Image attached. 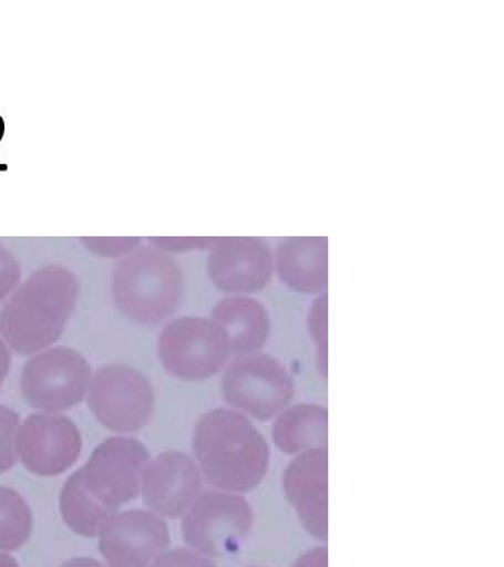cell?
<instances>
[{
	"instance_id": "obj_1",
	"label": "cell",
	"mask_w": 504,
	"mask_h": 567,
	"mask_svg": "<svg viewBox=\"0 0 504 567\" xmlns=\"http://www.w3.org/2000/svg\"><path fill=\"white\" fill-rule=\"evenodd\" d=\"M81 284L68 266L34 270L0 309V337L20 357L56 343L76 309Z\"/></svg>"
},
{
	"instance_id": "obj_2",
	"label": "cell",
	"mask_w": 504,
	"mask_h": 567,
	"mask_svg": "<svg viewBox=\"0 0 504 567\" xmlns=\"http://www.w3.org/2000/svg\"><path fill=\"white\" fill-rule=\"evenodd\" d=\"M193 452L202 477L216 491L246 494L267 476L271 450L249 416L228 408L207 411L196 423Z\"/></svg>"
},
{
	"instance_id": "obj_3",
	"label": "cell",
	"mask_w": 504,
	"mask_h": 567,
	"mask_svg": "<svg viewBox=\"0 0 504 567\" xmlns=\"http://www.w3.org/2000/svg\"><path fill=\"white\" fill-rule=\"evenodd\" d=\"M114 306L141 326H157L176 312L183 297L178 261L145 244L116 261L112 277Z\"/></svg>"
},
{
	"instance_id": "obj_4",
	"label": "cell",
	"mask_w": 504,
	"mask_h": 567,
	"mask_svg": "<svg viewBox=\"0 0 504 567\" xmlns=\"http://www.w3.org/2000/svg\"><path fill=\"white\" fill-rule=\"evenodd\" d=\"M249 501L232 492L209 491L197 496L183 514L181 530L185 544L209 558L236 553L254 527Z\"/></svg>"
},
{
	"instance_id": "obj_5",
	"label": "cell",
	"mask_w": 504,
	"mask_h": 567,
	"mask_svg": "<svg viewBox=\"0 0 504 567\" xmlns=\"http://www.w3.org/2000/svg\"><path fill=\"white\" fill-rule=\"evenodd\" d=\"M165 370L183 381H205L227 365L232 349L223 328L200 317H183L167 323L157 343Z\"/></svg>"
},
{
	"instance_id": "obj_6",
	"label": "cell",
	"mask_w": 504,
	"mask_h": 567,
	"mask_svg": "<svg viewBox=\"0 0 504 567\" xmlns=\"http://www.w3.org/2000/svg\"><path fill=\"white\" fill-rule=\"evenodd\" d=\"M223 394L236 411L267 421L289 405L295 396V381L271 354H246L229 363L223 379Z\"/></svg>"
},
{
	"instance_id": "obj_7",
	"label": "cell",
	"mask_w": 504,
	"mask_h": 567,
	"mask_svg": "<svg viewBox=\"0 0 504 567\" xmlns=\"http://www.w3.org/2000/svg\"><path fill=\"white\" fill-rule=\"evenodd\" d=\"M88 392L92 414L112 432H140L152 420L156 394L147 377L135 368L121 363L100 368Z\"/></svg>"
},
{
	"instance_id": "obj_8",
	"label": "cell",
	"mask_w": 504,
	"mask_h": 567,
	"mask_svg": "<svg viewBox=\"0 0 504 567\" xmlns=\"http://www.w3.org/2000/svg\"><path fill=\"white\" fill-rule=\"evenodd\" d=\"M91 380L90 362L78 350L52 348L25 363L20 389L30 406L52 414L78 406L85 399Z\"/></svg>"
},
{
	"instance_id": "obj_9",
	"label": "cell",
	"mask_w": 504,
	"mask_h": 567,
	"mask_svg": "<svg viewBox=\"0 0 504 567\" xmlns=\"http://www.w3.org/2000/svg\"><path fill=\"white\" fill-rule=\"evenodd\" d=\"M147 447L134 437H110L92 452L82 478L88 492L101 504L117 509L136 499L148 464Z\"/></svg>"
},
{
	"instance_id": "obj_10",
	"label": "cell",
	"mask_w": 504,
	"mask_h": 567,
	"mask_svg": "<svg viewBox=\"0 0 504 567\" xmlns=\"http://www.w3.org/2000/svg\"><path fill=\"white\" fill-rule=\"evenodd\" d=\"M16 451L29 472L59 476L81 455L82 434L69 416L33 414L17 430Z\"/></svg>"
},
{
	"instance_id": "obj_11",
	"label": "cell",
	"mask_w": 504,
	"mask_h": 567,
	"mask_svg": "<svg viewBox=\"0 0 504 567\" xmlns=\"http://www.w3.org/2000/svg\"><path fill=\"white\" fill-rule=\"evenodd\" d=\"M169 545L167 523L144 509L116 514L100 534V551L109 567H152Z\"/></svg>"
},
{
	"instance_id": "obj_12",
	"label": "cell",
	"mask_w": 504,
	"mask_h": 567,
	"mask_svg": "<svg viewBox=\"0 0 504 567\" xmlns=\"http://www.w3.org/2000/svg\"><path fill=\"white\" fill-rule=\"evenodd\" d=\"M207 270L218 290L229 295L258 292L271 282L274 257L264 239L216 238L210 247Z\"/></svg>"
},
{
	"instance_id": "obj_13",
	"label": "cell",
	"mask_w": 504,
	"mask_h": 567,
	"mask_svg": "<svg viewBox=\"0 0 504 567\" xmlns=\"http://www.w3.org/2000/svg\"><path fill=\"white\" fill-rule=\"evenodd\" d=\"M203 477L196 460L185 452H162L148 461L141 478L144 503L163 517H179L202 494Z\"/></svg>"
},
{
	"instance_id": "obj_14",
	"label": "cell",
	"mask_w": 504,
	"mask_h": 567,
	"mask_svg": "<svg viewBox=\"0 0 504 567\" xmlns=\"http://www.w3.org/2000/svg\"><path fill=\"white\" fill-rule=\"evenodd\" d=\"M327 447L296 455L282 476L286 498L298 514L300 523L313 538L326 543L327 522Z\"/></svg>"
},
{
	"instance_id": "obj_15",
	"label": "cell",
	"mask_w": 504,
	"mask_h": 567,
	"mask_svg": "<svg viewBox=\"0 0 504 567\" xmlns=\"http://www.w3.org/2000/svg\"><path fill=\"white\" fill-rule=\"evenodd\" d=\"M212 321L223 328L232 354L237 358L259 353L271 332V321L265 306L246 296L219 300L212 310Z\"/></svg>"
},
{
	"instance_id": "obj_16",
	"label": "cell",
	"mask_w": 504,
	"mask_h": 567,
	"mask_svg": "<svg viewBox=\"0 0 504 567\" xmlns=\"http://www.w3.org/2000/svg\"><path fill=\"white\" fill-rule=\"evenodd\" d=\"M276 268L282 281L298 292L318 295L327 288V239L290 237L276 250Z\"/></svg>"
},
{
	"instance_id": "obj_17",
	"label": "cell",
	"mask_w": 504,
	"mask_h": 567,
	"mask_svg": "<svg viewBox=\"0 0 504 567\" xmlns=\"http://www.w3.org/2000/svg\"><path fill=\"white\" fill-rule=\"evenodd\" d=\"M329 412L318 403H298L282 410L272 425V441L287 455L327 447Z\"/></svg>"
},
{
	"instance_id": "obj_18",
	"label": "cell",
	"mask_w": 504,
	"mask_h": 567,
	"mask_svg": "<svg viewBox=\"0 0 504 567\" xmlns=\"http://www.w3.org/2000/svg\"><path fill=\"white\" fill-rule=\"evenodd\" d=\"M60 508L70 529L86 538L100 535L117 514V509L101 504L88 492L81 468L64 483L60 496Z\"/></svg>"
},
{
	"instance_id": "obj_19",
	"label": "cell",
	"mask_w": 504,
	"mask_h": 567,
	"mask_svg": "<svg viewBox=\"0 0 504 567\" xmlns=\"http://www.w3.org/2000/svg\"><path fill=\"white\" fill-rule=\"evenodd\" d=\"M33 532V514L23 496L0 486V551H16Z\"/></svg>"
},
{
	"instance_id": "obj_20",
	"label": "cell",
	"mask_w": 504,
	"mask_h": 567,
	"mask_svg": "<svg viewBox=\"0 0 504 567\" xmlns=\"http://www.w3.org/2000/svg\"><path fill=\"white\" fill-rule=\"evenodd\" d=\"M20 416L14 410L0 405V473H6L17 463L16 437Z\"/></svg>"
},
{
	"instance_id": "obj_21",
	"label": "cell",
	"mask_w": 504,
	"mask_h": 567,
	"mask_svg": "<svg viewBox=\"0 0 504 567\" xmlns=\"http://www.w3.org/2000/svg\"><path fill=\"white\" fill-rule=\"evenodd\" d=\"M79 241L92 255L105 259H122L143 246V239L138 237H82Z\"/></svg>"
},
{
	"instance_id": "obj_22",
	"label": "cell",
	"mask_w": 504,
	"mask_h": 567,
	"mask_svg": "<svg viewBox=\"0 0 504 567\" xmlns=\"http://www.w3.org/2000/svg\"><path fill=\"white\" fill-rule=\"evenodd\" d=\"M327 300L326 296H321L320 299L313 301L311 312L308 317L309 334L316 346L317 350V367L320 370L321 375H327Z\"/></svg>"
},
{
	"instance_id": "obj_23",
	"label": "cell",
	"mask_w": 504,
	"mask_h": 567,
	"mask_svg": "<svg viewBox=\"0 0 504 567\" xmlns=\"http://www.w3.org/2000/svg\"><path fill=\"white\" fill-rule=\"evenodd\" d=\"M21 284V266L14 252L0 244V303Z\"/></svg>"
},
{
	"instance_id": "obj_24",
	"label": "cell",
	"mask_w": 504,
	"mask_h": 567,
	"mask_svg": "<svg viewBox=\"0 0 504 567\" xmlns=\"http://www.w3.org/2000/svg\"><path fill=\"white\" fill-rule=\"evenodd\" d=\"M152 567H218L212 558L194 551L192 548H175L165 551Z\"/></svg>"
},
{
	"instance_id": "obj_25",
	"label": "cell",
	"mask_w": 504,
	"mask_h": 567,
	"mask_svg": "<svg viewBox=\"0 0 504 567\" xmlns=\"http://www.w3.org/2000/svg\"><path fill=\"white\" fill-rule=\"evenodd\" d=\"M215 239L207 237H152L147 241L165 252H187L206 250L214 246Z\"/></svg>"
},
{
	"instance_id": "obj_26",
	"label": "cell",
	"mask_w": 504,
	"mask_h": 567,
	"mask_svg": "<svg viewBox=\"0 0 504 567\" xmlns=\"http://www.w3.org/2000/svg\"><path fill=\"white\" fill-rule=\"evenodd\" d=\"M329 565V551L326 545L313 547L298 557L294 567H327Z\"/></svg>"
},
{
	"instance_id": "obj_27",
	"label": "cell",
	"mask_w": 504,
	"mask_h": 567,
	"mask_svg": "<svg viewBox=\"0 0 504 567\" xmlns=\"http://www.w3.org/2000/svg\"><path fill=\"white\" fill-rule=\"evenodd\" d=\"M10 367L11 350L8 348L6 340L0 337V389H2L3 383H6L8 372H10Z\"/></svg>"
},
{
	"instance_id": "obj_28",
	"label": "cell",
	"mask_w": 504,
	"mask_h": 567,
	"mask_svg": "<svg viewBox=\"0 0 504 567\" xmlns=\"http://www.w3.org/2000/svg\"><path fill=\"white\" fill-rule=\"evenodd\" d=\"M60 567H105L103 563L91 557H74L63 563Z\"/></svg>"
},
{
	"instance_id": "obj_29",
	"label": "cell",
	"mask_w": 504,
	"mask_h": 567,
	"mask_svg": "<svg viewBox=\"0 0 504 567\" xmlns=\"http://www.w3.org/2000/svg\"><path fill=\"white\" fill-rule=\"evenodd\" d=\"M0 567H20L14 557L0 554Z\"/></svg>"
},
{
	"instance_id": "obj_30",
	"label": "cell",
	"mask_w": 504,
	"mask_h": 567,
	"mask_svg": "<svg viewBox=\"0 0 504 567\" xmlns=\"http://www.w3.org/2000/svg\"><path fill=\"white\" fill-rule=\"evenodd\" d=\"M247 567H258V566H247Z\"/></svg>"
}]
</instances>
